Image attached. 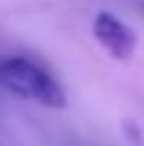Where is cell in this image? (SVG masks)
<instances>
[{
	"label": "cell",
	"mask_w": 144,
	"mask_h": 146,
	"mask_svg": "<svg viewBox=\"0 0 144 146\" xmlns=\"http://www.w3.org/2000/svg\"><path fill=\"white\" fill-rule=\"evenodd\" d=\"M92 35L114 60H131L136 52V33L109 11H101L92 19Z\"/></svg>",
	"instance_id": "7a4b0ae2"
},
{
	"label": "cell",
	"mask_w": 144,
	"mask_h": 146,
	"mask_svg": "<svg viewBox=\"0 0 144 146\" xmlns=\"http://www.w3.org/2000/svg\"><path fill=\"white\" fill-rule=\"evenodd\" d=\"M0 87L22 100L46 108H65V89L41 62L30 57H5L0 62Z\"/></svg>",
	"instance_id": "6da1fadb"
}]
</instances>
